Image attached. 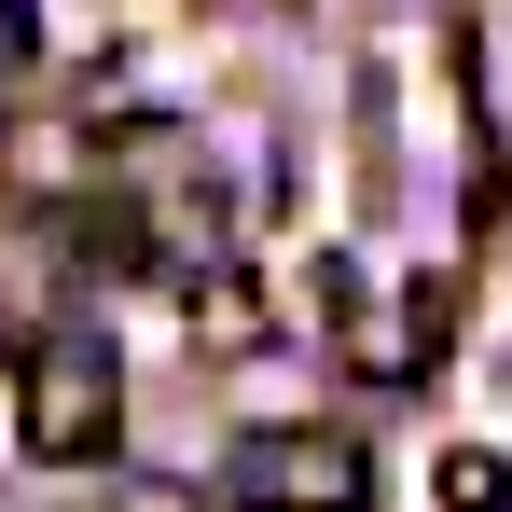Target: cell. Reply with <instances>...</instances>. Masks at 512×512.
Wrapping results in <instances>:
<instances>
[{
  "label": "cell",
  "mask_w": 512,
  "mask_h": 512,
  "mask_svg": "<svg viewBox=\"0 0 512 512\" xmlns=\"http://www.w3.org/2000/svg\"><path fill=\"white\" fill-rule=\"evenodd\" d=\"M111 443H125V360H111V333L56 319V333L14 360V457H42V471H97Z\"/></svg>",
  "instance_id": "cell-1"
},
{
  "label": "cell",
  "mask_w": 512,
  "mask_h": 512,
  "mask_svg": "<svg viewBox=\"0 0 512 512\" xmlns=\"http://www.w3.org/2000/svg\"><path fill=\"white\" fill-rule=\"evenodd\" d=\"M222 499H236V512H360V499H374V443L333 429V416L250 429V443H236V471H222Z\"/></svg>",
  "instance_id": "cell-2"
},
{
  "label": "cell",
  "mask_w": 512,
  "mask_h": 512,
  "mask_svg": "<svg viewBox=\"0 0 512 512\" xmlns=\"http://www.w3.org/2000/svg\"><path fill=\"white\" fill-rule=\"evenodd\" d=\"M333 291H346V360H360V374H388V388H416V374H429V346H443V291H429V277H402V291H360L346 263H333Z\"/></svg>",
  "instance_id": "cell-3"
},
{
  "label": "cell",
  "mask_w": 512,
  "mask_h": 512,
  "mask_svg": "<svg viewBox=\"0 0 512 512\" xmlns=\"http://www.w3.org/2000/svg\"><path fill=\"white\" fill-rule=\"evenodd\" d=\"M499 499H512V471L485 443H457V457H443V512H499Z\"/></svg>",
  "instance_id": "cell-4"
},
{
  "label": "cell",
  "mask_w": 512,
  "mask_h": 512,
  "mask_svg": "<svg viewBox=\"0 0 512 512\" xmlns=\"http://www.w3.org/2000/svg\"><path fill=\"white\" fill-rule=\"evenodd\" d=\"M28 56H42V14H28V0H0V84H14Z\"/></svg>",
  "instance_id": "cell-5"
},
{
  "label": "cell",
  "mask_w": 512,
  "mask_h": 512,
  "mask_svg": "<svg viewBox=\"0 0 512 512\" xmlns=\"http://www.w3.org/2000/svg\"><path fill=\"white\" fill-rule=\"evenodd\" d=\"M0 443H14V360H0Z\"/></svg>",
  "instance_id": "cell-6"
},
{
  "label": "cell",
  "mask_w": 512,
  "mask_h": 512,
  "mask_svg": "<svg viewBox=\"0 0 512 512\" xmlns=\"http://www.w3.org/2000/svg\"><path fill=\"white\" fill-rule=\"evenodd\" d=\"M499 512H512V499H499Z\"/></svg>",
  "instance_id": "cell-7"
}]
</instances>
